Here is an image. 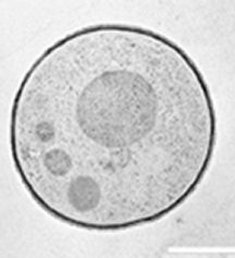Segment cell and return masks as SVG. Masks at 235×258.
<instances>
[{"instance_id": "cell-1", "label": "cell", "mask_w": 235, "mask_h": 258, "mask_svg": "<svg viewBox=\"0 0 235 258\" xmlns=\"http://www.w3.org/2000/svg\"><path fill=\"white\" fill-rule=\"evenodd\" d=\"M100 199L97 184L90 178H79L69 188V200L79 210H90L95 207Z\"/></svg>"}, {"instance_id": "cell-2", "label": "cell", "mask_w": 235, "mask_h": 258, "mask_svg": "<svg viewBox=\"0 0 235 258\" xmlns=\"http://www.w3.org/2000/svg\"><path fill=\"white\" fill-rule=\"evenodd\" d=\"M45 164L48 170L53 173L61 175L69 171L71 167V160L62 151H51L45 158Z\"/></svg>"}]
</instances>
